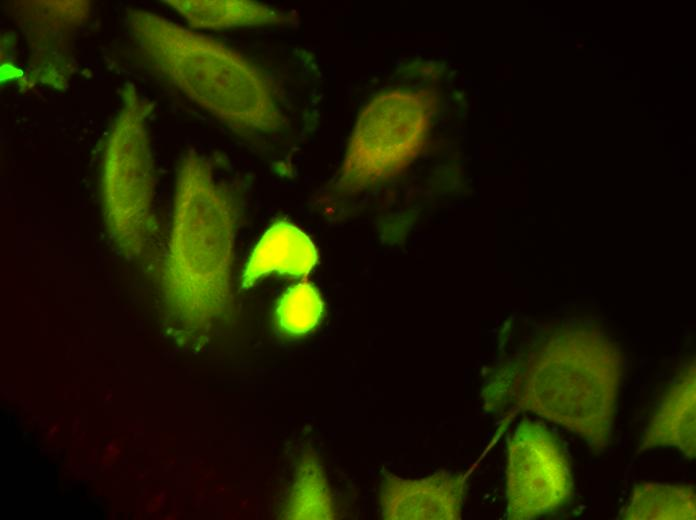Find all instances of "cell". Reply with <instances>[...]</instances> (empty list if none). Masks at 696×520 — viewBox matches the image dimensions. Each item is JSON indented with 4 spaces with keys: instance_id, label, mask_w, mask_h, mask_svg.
<instances>
[{
    "instance_id": "6da1fadb",
    "label": "cell",
    "mask_w": 696,
    "mask_h": 520,
    "mask_svg": "<svg viewBox=\"0 0 696 520\" xmlns=\"http://www.w3.org/2000/svg\"><path fill=\"white\" fill-rule=\"evenodd\" d=\"M126 23L148 69L233 132L270 135L286 126L269 77L239 52L150 11L132 9Z\"/></svg>"
},
{
    "instance_id": "7a4b0ae2",
    "label": "cell",
    "mask_w": 696,
    "mask_h": 520,
    "mask_svg": "<svg viewBox=\"0 0 696 520\" xmlns=\"http://www.w3.org/2000/svg\"><path fill=\"white\" fill-rule=\"evenodd\" d=\"M237 211L230 193L196 153L183 158L177 173L168 277L196 290L229 275Z\"/></svg>"
},
{
    "instance_id": "3957f363",
    "label": "cell",
    "mask_w": 696,
    "mask_h": 520,
    "mask_svg": "<svg viewBox=\"0 0 696 520\" xmlns=\"http://www.w3.org/2000/svg\"><path fill=\"white\" fill-rule=\"evenodd\" d=\"M150 107L134 86L122 103L107 136L101 164V198L112 237L138 246L154 223L155 176L147 116Z\"/></svg>"
},
{
    "instance_id": "277c9868",
    "label": "cell",
    "mask_w": 696,
    "mask_h": 520,
    "mask_svg": "<svg viewBox=\"0 0 696 520\" xmlns=\"http://www.w3.org/2000/svg\"><path fill=\"white\" fill-rule=\"evenodd\" d=\"M571 487L569 465L554 437L539 423L522 421L508 445V518L554 511L567 501Z\"/></svg>"
},
{
    "instance_id": "5b68a950",
    "label": "cell",
    "mask_w": 696,
    "mask_h": 520,
    "mask_svg": "<svg viewBox=\"0 0 696 520\" xmlns=\"http://www.w3.org/2000/svg\"><path fill=\"white\" fill-rule=\"evenodd\" d=\"M465 480L458 474L439 473L419 480L386 476L381 504L385 519H459Z\"/></svg>"
},
{
    "instance_id": "8992f818",
    "label": "cell",
    "mask_w": 696,
    "mask_h": 520,
    "mask_svg": "<svg viewBox=\"0 0 696 520\" xmlns=\"http://www.w3.org/2000/svg\"><path fill=\"white\" fill-rule=\"evenodd\" d=\"M317 260L310 239L297 227L280 222L272 226L253 251L243 274V287L260 277L278 272L295 277L306 275Z\"/></svg>"
},
{
    "instance_id": "52a82bcc",
    "label": "cell",
    "mask_w": 696,
    "mask_h": 520,
    "mask_svg": "<svg viewBox=\"0 0 696 520\" xmlns=\"http://www.w3.org/2000/svg\"><path fill=\"white\" fill-rule=\"evenodd\" d=\"M193 28L223 30L292 24L295 17L270 5L248 0L164 1Z\"/></svg>"
},
{
    "instance_id": "ba28073f",
    "label": "cell",
    "mask_w": 696,
    "mask_h": 520,
    "mask_svg": "<svg viewBox=\"0 0 696 520\" xmlns=\"http://www.w3.org/2000/svg\"><path fill=\"white\" fill-rule=\"evenodd\" d=\"M678 446L695 454V378L674 385L662 399L641 447Z\"/></svg>"
},
{
    "instance_id": "9c48e42d",
    "label": "cell",
    "mask_w": 696,
    "mask_h": 520,
    "mask_svg": "<svg viewBox=\"0 0 696 520\" xmlns=\"http://www.w3.org/2000/svg\"><path fill=\"white\" fill-rule=\"evenodd\" d=\"M624 519H695V489L645 483L635 487Z\"/></svg>"
},
{
    "instance_id": "30bf717a",
    "label": "cell",
    "mask_w": 696,
    "mask_h": 520,
    "mask_svg": "<svg viewBox=\"0 0 696 520\" xmlns=\"http://www.w3.org/2000/svg\"><path fill=\"white\" fill-rule=\"evenodd\" d=\"M322 313V302L309 283L301 282L292 287L280 300L276 315L282 329L293 334L311 330Z\"/></svg>"
},
{
    "instance_id": "8fae6325",
    "label": "cell",
    "mask_w": 696,
    "mask_h": 520,
    "mask_svg": "<svg viewBox=\"0 0 696 520\" xmlns=\"http://www.w3.org/2000/svg\"><path fill=\"white\" fill-rule=\"evenodd\" d=\"M293 518L329 519L332 508L326 481L319 465L307 461L301 469V475L294 491Z\"/></svg>"
}]
</instances>
